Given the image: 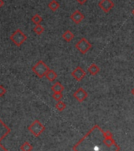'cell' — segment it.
I'll return each mask as SVG.
<instances>
[{"mask_svg":"<svg viewBox=\"0 0 134 151\" xmlns=\"http://www.w3.org/2000/svg\"><path fill=\"white\" fill-rule=\"evenodd\" d=\"M32 21L34 24H36V25H39L43 21V18H42L41 16H39V14H36L32 18Z\"/></svg>","mask_w":134,"mask_h":151,"instance_id":"obj_17","label":"cell"},{"mask_svg":"<svg viewBox=\"0 0 134 151\" xmlns=\"http://www.w3.org/2000/svg\"><path fill=\"white\" fill-rule=\"evenodd\" d=\"M52 97L56 101H60L62 100V98L63 97V93H54L53 95H52Z\"/></svg>","mask_w":134,"mask_h":151,"instance_id":"obj_20","label":"cell"},{"mask_svg":"<svg viewBox=\"0 0 134 151\" xmlns=\"http://www.w3.org/2000/svg\"><path fill=\"white\" fill-rule=\"evenodd\" d=\"M70 19L75 24H80L84 19V15L79 10H77L70 15Z\"/></svg>","mask_w":134,"mask_h":151,"instance_id":"obj_9","label":"cell"},{"mask_svg":"<svg viewBox=\"0 0 134 151\" xmlns=\"http://www.w3.org/2000/svg\"><path fill=\"white\" fill-rule=\"evenodd\" d=\"M45 77L47 78V79H48V81H50V82H54V81L57 78H58V74H57V73L55 72V71L50 69V70L48 71V73L46 74Z\"/></svg>","mask_w":134,"mask_h":151,"instance_id":"obj_12","label":"cell"},{"mask_svg":"<svg viewBox=\"0 0 134 151\" xmlns=\"http://www.w3.org/2000/svg\"><path fill=\"white\" fill-rule=\"evenodd\" d=\"M21 150L22 151H31L33 150V146L30 145L29 142H24V144L21 146Z\"/></svg>","mask_w":134,"mask_h":151,"instance_id":"obj_19","label":"cell"},{"mask_svg":"<svg viewBox=\"0 0 134 151\" xmlns=\"http://www.w3.org/2000/svg\"><path fill=\"white\" fill-rule=\"evenodd\" d=\"M3 5H4V2H3V0H0V8L3 6Z\"/></svg>","mask_w":134,"mask_h":151,"instance_id":"obj_23","label":"cell"},{"mask_svg":"<svg viewBox=\"0 0 134 151\" xmlns=\"http://www.w3.org/2000/svg\"><path fill=\"white\" fill-rule=\"evenodd\" d=\"M9 131L10 130L8 129V128L0 119V140H1V139H3V137L6 136Z\"/></svg>","mask_w":134,"mask_h":151,"instance_id":"obj_10","label":"cell"},{"mask_svg":"<svg viewBox=\"0 0 134 151\" xmlns=\"http://www.w3.org/2000/svg\"><path fill=\"white\" fill-rule=\"evenodd\" d=\"M73 97H74L78 102L81 103V102L85 101V99L88 97V93H87L83 88L80 87L77 91H75L74 92V93H73Z\"/></svg>","mask_w":134,"mask_h":151,"instance_id":"obj_8","label":"cell"},{"mask_svg":"<svg viewBox=\"0 0 134 151\" xmlns=\"http://www.w3.org/2000/svg\"><path fill=\"white\" fill-rule=\"evenodd\" d=\"M131 93H132V95H133V97H134V87H133V89H132Z\"/></svg>","mask_w":134,"mask_h":151,"instance_id":"obj_24","label":"cell"},{"mask_svg":"<svg viewBox=\"0 0 134 151\" xmlns=\"http://www.w3.org/2000/svg\"><path fill=\"white\" fill-rule=\"evenodd\" d=\"M73 38H74V34L72 33L70 30H66L63 34V39L66 42L72 41Z\"/></svg>","mask_w":134,"mask_h":151,"instance_id":"obj_13","label":"cell"},{"mask_svg":"<svg viewBox=\"0 0 134 151\" xmlns=\"http://www.w3.org/2000/svg\"><path fill=\"white\" fill-rule=\"evenodd\" d=\"M59 3L57 2L56 0H52L51 3L48 4V7H49V9L51 10L52 11H56L58 10V9L59 8Z\"/></svg>","mask_w":134,"mask_h":151,"instance_id":"obj_15","label":"cell"},{"mask_svg":"<svg viewBox=\"0 0 134 151\" xmlns=\"http://www.w3.org/2000/svg\"><path fill=\"white\" fill-rule=\"evenodd\" d=\"M51 90L53 91V93H63L64 90V86L62 85V83L58 82L51 86Z\"/></svg>","mask_w":134,"mask_h":151,"instance_id":"obj_14","label":"cell"},{"mask_svg":"<svg viewBox=\"0 0 134 151\" xmlns=\"http://www.w3.org/2000/svg\"><path fill=\"white\" fill-rule=\"evenodd\" d=\"M10 40L16 46L20 47L27 40V36L21 30H17L10 36Z\"/></svg>","mask_w":134,"mask_h":151,"instance_id":"obj_3","label":"cell"},{"mask_svg":"<svg viewBox=\"0 0 134 151\" xmlns=\"http://www.w3.org/2000/svg\"><path fill=\"white\" fill-rule=\"evenodd\" d=\"M55 108H56V109L58 110V111L62 112V111H63V110L65 109V108H66V104L62 101H58V102H57V104H55Z\"/></svg>","mask_w":134,"mask_h":151,"instance_id":"obj_16","label":"cell"},{"mask_svg":"<svg viewBox=\"0 0 134 151\" xmlns=\"http://www.w3.org/2000/svg\"><path fill=\"white\" fill-rule=\"evenodd\" d=\"M29 130L30 131L32 132V134H33L35 136L38 137L44 131L45 127L42 124L39 120L36 119V120H35V121L33 122V124L29 127Z\"/></svg>","mask_w":134,"mask_h":151,"instance_id":"obj_5","label":"cell"},{"mask_svg":"<svg viewBox=\"0 0 134 151\" xmlns=\"http://www.w3.org/2000/svg\"><path fill=\"white\" fill-rule=\"evenodd\" d=\"M32 70L37 77L42 78L46 75V74L48 73V71L50 70V68L48 67V66L43 60H39L33 66Z\"/></svg>","mask_w":134,"mask_h":151,"instance_id":"obj_2","label":"cell"},{"mask_svg":"<svg viewBox=\"0 0 134 151\" xmlns=\"http://www.w3.org/2000/svg\"><path fill=\"white\" fill-rule=\"evenodd\" d=\"M33 31L37 34V35H41L42 33L44 32V28L40 25H36L35 28L33 29Z\"/></svg>","mask_w":134,"mask_h":151,"instance_id":"obj_18","label":"cell"},{"mask_svg":"<svg viewBox=\"0 0 134 151\" xmlns=\"http://www.w3.org/2000/svg\"><path fill=\"white\" fill-rule=\"evenodd\" d=\"M99 71H100V68H99L95 63H92V64L89 66V67L88 68V72L91 75H93V76L98 74Z\"/></svg>","mask_w":134,"mask_h":151,"instance_id":"obj_11","label":"cell"},{"mask_svg":"<svg viewBox=\"0 0 134 151\" xmlns=\"http://www.w3.org/2000/svg\"><path fill=\"white\" fill-rule=\"evenodd\" d=\"M73 151H120L121 148L113 139L110 130L103 131L95 124L81 139L76 143Z\"/></svg>","mask_w":134,"mask_h":151,"instance_id":"obj_1","label":"cell"},{"mask_svg":"<svg viewBox=\"0 0 134 151\" xmlns=\"http://www.w3.org/2000/svg\"><path fill=\"white\" fill-rule=\"evenodd\" d=\"M99 6L105 13H109L114 6V3L112 0H101L99 3Z\"/></svg>","mask_w":134,"mask_h":151,"instance_id":"obj_7","label":"cell"},{"mask_svg":"<svg viewBox=\"0 0 134 151\" xmlns=\"http://www.w3.org/2000/svg\"><path fill=\"white\" fill-rule=\"evenodd\" d=\"M6 93V89L2 85H0V97H3Z\"/></svg>","mask_w":134,"mask_h":151,"instance_id":"obj_21","label":"cell"},{"mask_svg":"<svg viewBox=\"0 0 134 151\" xmlns=\"http://www.w3.org/2000/svg\"><path fill=\"white\" fill-rule=\"evenodd\" d=\"M75 47L80 51V53L84 55V54H86L87 52L92 48V45H91V43H90L86 38L82 37V38H80V40L76 44Z\"/></svg>","mask_w":134,"mask_h":151,"instance_id":"obj_4","label":"cell"},{"mask_svg":"<svg viewBox=\"0 0 134 151\" xmlns=\"http://www.w3.org/2000/svg\"><path fill=\"white\" fill-rule=\"evenodd\" d=\"M132 14H133L134 16V9L133 10H132Z\"/></svg>","mask_w":134,"mask_h":151,"instance_id":"obj_25","label":"cell"},{"mask_svg":"<svg viewBox=\"0 0 134 151\" xmlns=\"http://www.w3.org/2000/svg\"><path fill=\"white\" fill-rule=\"evenodd\" d=\"M71 75L75 80H77L78 82H80V81L83 80L84 78L86 76V72L84 70H83L82 67H78L72 71Z\"/></svg>","mask_w":134,"mask_h":151,"instance_id":"obj_6","label":"cell"},{"mask_svg":"<svg viewBox=\"0 0 134 151\" xmlns=\"http://www.w3.org/2000/svg\"><path fill=\"white\" fill-rule=\"evenodd\" d=\"M87 1H88V0H77V2H78L79 4H80V5H84V3H87Z\"/></svg>","mask_w":134,"mask_h":151,"instance_id":"obj_22","label":"cell"}]
</instances>
